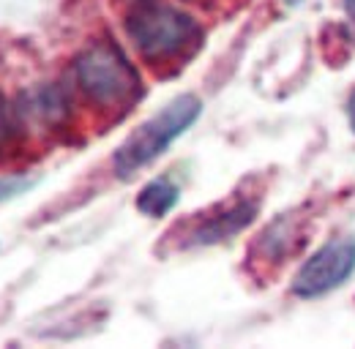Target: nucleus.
<instances>
[{
	"label": "nucleus",
	"mask_w": 355,
	"mask_h": 349,
	"mask_svg": "<svg viewBox=\"0 0 355 349\" xmlns=\"http://www.w3.org/2000/svg\"><path fill=\"white\" fill-rule=\"evenodd\" d=\"M31 186H33V180H28V177H0V202L28 191Z\"/></svg>",
	"instance_id": "6e6552de"
},
{
	"label": "nucleus",
	"mask_w": 355,
	"mask_h": 349,
	"mask_svg": "<svg viewBox=\"0 0 355 349\" xmlns=\"http://www.w3.org/2000/svg\"><path fill=\"white\" fill-rule=\"evenodd\" d=\"M254 213H257V205L254 202H238L232 208H227L222 213L211 216L208 221H202L194 232H191V246H211V243H219V240H227L232 238L235 232L246 229L252 221H254Z\"/></svg>",
	"instance_id": "39448f33"
},
{
	"label": "nucleus",
	"mask_w": 355,
	"mask_h": 349,
	"mask_svg": "<svg viewBox=\"0 0 355 349\" xmlns=\"http://www.w3.org/2000/svg\"><path fill=\"white\" fill-rule=\"evenodd\" d=\"M345 8H347L350 17H355V0H345Z\"/></svg>",
	"instance_id": "9d476101"
},
{
	"label": "nucleus",
	"mask_w": 355,
	"mask_h": 349,
	"mask_svg": "<svg viewBox=\"0 0 355 349\" xmlns=\"http://www.w3.org/2000/svg\"><path fill=\"white\" fill-rule=\"evenodd\" d=\"M355 273V238H334L314 251L293 281L298 298H320L342 287Z\"/></svg>",
	"instance_id": "20e7f679"
},
{
	"label": "nucleus",
	"mask_w": 355,
	"mask_h": 349,
	"mask_svg": "<svg viewBox=\"0 0 355 349\" xmlns=\"http://www.w3.org/2000/svg\"><path fill=\"white\" fill-rule=\"evenodd\" d=\"M17 134H19V112L0 93V156H6L14 147Z\"/></svg>",
	"instance_id": "0eeeda50"
},
{
	"label": "nucleus",
	"mask_w": 355,
	"mask_h": 349,
	"mask_svg": "<svg viewBox=\"0 0 355 349\" xmlns=\"http://www.w3.org/2000/svg\"><path fill=\"white\" fill-rule=\"evenodd\" d=\"M74 80L101 109H129L142 96L139 74L112 42H96L77 57Z\"/></svg>",
	"instance_id": "f03ea898"
},
{
	"label": "nucleus",
	"mask_w": 355,
	"mask_h": 349,
	"mask_svg": "<svg viewBox=\"0 0 355 349\" xmlns=\"http://www.w3.org/2000/svg\"><path fill=\"white\" fill-rule=\"evenodd\" d=\"M347 115H350V126L355 131V96L350 98V104H347Z\"/></svg>",
	"instance_id": "1a4fd4ad"
},
{
	"label": "nucleus",
	"mask_w": 355,
	"mask_h": 349,
	"mask_svg": "<svg viewBox=\"0 0 355 349\" xmlns=\"http://www.w3.org/2000/svg\"><path fill=\"white\" fill-rule=\"evenodd\" d=\"M202 112V101L197 96H178L159 115L142 123L115 153V172L121 177H132L137 170L159 159L180 134L191 129Z\"/></svg>",
	"instance_id": "7ed1b4c3"
},
{
	"label": "nucleus",
	"mask_w": 355,
	"mask_h": 349,
	"mask_svg": "<svg viewBox=\"0 0 355 349\" xmlns=\"http://www.w3.org/2000/svg\"><path fill=\"white\" fill-rule=\"evenodd\" d=\"M284 3H287V6H295V3H301V0H284Z\"/></svg>",
	"instance_id": "f8f14e48"
},
{
	"label": "nucleus",
	"mask_w": 355,
	"mask_h": 349,
	"mask_svg": "<svg viewBox=\"0 0 355 349\" xmlns=\"http://www.w3.org/2000/svg\"><path fill=\"white\" fill-rule=\"evenodd\" d=\"M178 186L175 183H170V180H153V183H148L142 191H139V197H137V211L139 213H145V216L150 218H162L167 216L173 208L178 205Z\"/></svg>",
	"instance_id": "423d86ee"
},
{
	"label": "nucleus",
	"mask_w": 355,
	"mask_h": 349,
	"mask_svg": "<svg viewBox=\"0 0 355 349\" xmlns=\"http://www.w3.org/2000/svg\"><path fill=\"white\" fill-rule=\"evenodd\" d=\"M126 33L150 69L183 66L202 46V28L167 0H134Z\"/></svg>",
	"instance_id": "f257e3e1"
},
{
	"label": "nucleus",
	"mask_w": 355,
	"mask_h": 349,
	"mask_svg": "<svg viewBox=\"0 0 355 349\" xmlns=\"http://www.w3.org/2000/svg\"><path fill=\"white\" fill-rule=\"evenodd\" d=\"M186 3H197V6H214V3H219V0H186Z\"/></svg>",
	"instance_id": "9b49d317"
}]
</instances>
